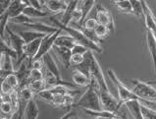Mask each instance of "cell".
<instances>
[{"label": "cell", "instance_id": "obj_1", "mask_svg": "<svg viewBox=\"0 0 156 119\" xmlns=\"http://www.w3.org/2000/svg\"><path fill=\"white\" fill-rule=\"evenodd\" d=\"M49 20L50 22H52L54 26H56L57 28H60L62 31H64L67 34H69L70 36H72L75 39L76 41L78 43H81V45L87 46L90 50H92L93 52H96V53H102V49L101 45L99 43H97L95 41H91V39L87 37V34L83 32V30L81 28H79L78 26H76V27H72L71 25H68V26H64L60 23V21L56 20L55 18H53V17H49Z\"/></svg>", "mask_w": 156, "mask_h": 119}, {"label": "cell", "instance_id": "obj_2", "mask_svg": "<svg viewBox=\"0 0 156 119\" xmlns=\"http://www.w3.org/2000/svg\"><path fill=\"white\" fill-rule=\"evenodd\" d=\"M73 106L81 109H91V110H101L102 105L100 101L99 92L92 85L87 87V91L81 96V98Z\"/></svg>", "mask_w": 156, "mask_h": 119}, {"label": "cell", "instance_id": "obj_3", "mask_svg": "<svg viewBox=\"0 0 156 119\" xmlns=\"http://www.w3.org/2000/svg\"><path fill=\"white\" fill-rule=\"evenodd\" d=\"M133 84V92L139 96L140 101H153L156 103V89L153 85L141 80H132Z\"/></svg>", "mask_w": 156, "mask_h": 119}, {"label": "cell", "instance_id": "obj_4", "mask_svg": "<svg viewBox=\"0 0 156 119\" xmlns=\"http://www.w3.org/2000/svg\"><path fill=\"white\" fill-rule=\"evenodd\" d=\"M107 73H108L109 78L111 79V81L113 82L115 88L117 89V92H118V99H119L120 103H121L122 105H124L125 103H126V101H128V100L136 99H140V98L135 94V92H133V90L129 89V88L126 85H125V84L121 80H120L119 77L117 76V74L115 73L114 70L108 69Z\"/></svg>", "mask_w": 156, "mask_h": 119}, {"label": "cell", "instance_id": "obj_5", "mask_svg": "<svg viewBox=\"0 0 156 119\" xmlns=\"http://www.w3.org/2000/svg\"><path fill=\"white\" fill-rule=\"evenodd\" d=\"M84 57L88 60L90 63V78H94L95 80L98 82L100 86V90H109L108 85H107V81L105 79V76L103 74V71L101 69V66L99 62L97 61L96 57L94 55V52L92 50H88Z\"/></svg>", "mask_w": 156, "mask_h": 119}, {"label": "cell", "instance_id": "obj_6", "mask_svg": "<svg viewBox=\"0 0 156 119\" xmlns=\"http://www.w3.org/2000/svg\"><path fill=\"white\" fill-rule=\"evenodd\" d=\"M6 34L9 38V45L14 48L18 54V60L16 63V66H18L22 61H24L26 59L24 58V52H25L24 50H25L26 42L24 41V38L21 37L20 34L14 33L9 27H7L6 29Z\"/></svg>", "mask_w": 156, "mask_h": 119}, {"label": "cell", "instance_id": "obj_7", "mask_svg": "<svg viewBox=\"0 0 156 119\" xmlns=\"http://www.w3.org/2000/svg\"><path fill=\"white\" fill-rule=\"evenodd\" d=\"M98 92H99V96H100L102 109L109 110V111L115 112L120 115L119 110L123 105L121 104V103H120L119 99H116L115 96L111 94L109 90H99ZM121 118H122V116H121Z\"/></svg>", "mask_w": 156, "mask_h": 119}, {"label": "cell", "instance_id": "obj_8", "mask_svg": "<svg viewBox=\"0 0 156 119\" xmlns=\"http://www.w3.org/2000/svg\"><path fill=\"white\" fill-rule=\"evenodd\" d=\"M61 32H62V30L59 28V30H58L57 32L49 34H46V36L42 38V41L41 43V46H39V49L37 51V55L34 56V60L42 58V57L46 53H48V52H49L51 49H53V46H54V45H55L56 38L61 34Z\"/></svg>", "mask_w": 156, "mask_h": 119}, {"label": "cell", "instance_id": "obj_9", "mask_svg": "<svg viewBox=\"0 0 156 119\" xmlns=\"http://www.w3.org/2000/svg\"><path fill=\"white\" fill-rule=\"evenodd\" d=\"M94 18L97 20L98 24L106 26L111 32H114L115 31V21H114L113 16L103 6H100V5L97 6Z\"/></svg>", "mask_w": 156, "mask_h": 119}, {"label": "cell", "instance_id": "obj_10", "mask_svg": "<svg viewBox=\"0 0 156 119\" xmlns=\"http://www.w3.org/2000/svg\"><path fill=\"white\" fill-rule=\"evenodd\" d=\"M142 4H144V19L145 28L146 30L150 31L156 38V17L145 0H142Z\"/></svg>", "mask_w": 156, "mask_h": 119}, {"label": "cell", "instance_id": "obj_11", "mask_svg": "<svg viewBox=\"0 0 156 119\" xmlns=\"http://www.w3.org/2000/svg\"><path fill=\"white\" fill-rule=\"evenodd\" d=\"M53 49H54L57 57L61 61V63L65 66V68L69 69L71 66H72V64H71L72 49H70V48H68V47L59 46V45H54V46H53Z\"/></svg>", "mask_w": 156, "mask_h": 119}, {"label": "cell", "instance_id": "obj_12", "mask_svg": "<svg viewBox=\"0 0 156 119\" xmlns=\"http://www.w3.org/2000/svg\"><path fill=\"white\" fill-rule=\"evenodd\" d=\"M43 6L50 13L59 14L66 10L68 2H66L65 0H43Z\"/></svg>", "mask_w": 156, "mask_h": 119}, {"label": "cell", "instance_id": "obj_13", "mask_svg": "<svg viewBox=\"0 0 156 119\" xmlns=\"http://www.w3.org/2000/svg\"><path fill=\"white\" fill-rule=\"evenodd\" d=\"M13 57L7 54L1 53V63H0V74H1V80L5 78L7 75L15 72V66L13 64Z\"/></svg>", "mask_w": 156, "mask_h": 119}, {"label": "cell", "instance_id": "obj_14", "mask_svg": "<svg viewBox=\"0 0 156 119\" xmlns=\"http://www.w3.org/2000/svg\"><path fill=\"white\" fill-rule=\"evenodd\" d=\"M145 41L146 46H147V50L151 57V61H152L154 72L156 74V38L148 30H146L145 32Z\"/></svg>", "mask_w": 156, "mask_h": 119}, {"label": "cell", "instance_id": "obj_15", "mask_svg": "<svg viewBox=\"0 0 156 119\" xmlns=\"http://www.w3.org/2000/svg\"><path fill=\"white\" fill-rule=\"evenodd\" d=\"M24 26L27 28H30V30L37 31V32L44 33L46 34L55 33L59 30V28H57L56 26H49V25L44 24V23H41V22H37V21H34V20L32 22H30V23L25 24Z\"/></svg>", "mask_w": 156, "mask_h": 119}, {"label": "cell", "instance_id": "obj_16", "mask_svg": "<svg viewBox=\"0 0 156 119\" xmlns=\"http://www.w3.org/2000/svg\"><path fill=\"white\" fill-rule=\"evenodd\" d=\"M84 114L92 118H103V119H117L121 118L119 114L109 111V110L101 109V110H91V109H82Z\"/></svg>", "mask_w": 156, "mask_h": 119}, {"label": "cell", "instance_id": "obj_17", "mask_svg": "<svg viewBox=\"0 0 156 119\" xmlns=\"http://www.w3.org/2000/svg\"><path fill=\"white\" fill-rule=\"evenodd\" d=\"M79 4H81L80 0H70L68 2V6H67L66 10L63 12L62 18L60 20V23L64 26H68L72 22V14L73 12L79 7Z\"/></svg>", "mask_w": 156, "mask_h": 119}, {"label": "cell", "instance_id": "obj_18", "mask_svg": "<svg viewBox=\"0 0 156 119\" xmlns=\"http://www.w3.org/2000/svg\"><path fill=\"white\" fill-rule=\"evenodd\" d=\"M125 106L129 110V112L135 119H142L141 113V101L140 99H131L125 103Z\"/></svg>", "mask_w": 156, "mask_h": 119}, {"label": "cell", "instance_id": "obj_19", "mask_svg": "<svg viewBox=\"0 0 156 119\" xmlns=\"http://www.w3.org/2000/svg\"><path fill=\"white\" fill-rule=\"evenodd\" d=\"M39 115V110L37 103V100L34 99H30L25 105L23 111V118L25 119H37Z\"/></svg>", "mask_w": 156, "mask_h": 119}, {"label": "cell", "instance_id": "obj_20", "mask_svg": "<svg viewBox=\"0 0 156 119\" xmlns=\"http://www.w3.org/2000/svg\"><path fill=\"white\" fill-rule=\"evenodd\" d=\"M42 60H43V63H44V67H45L46 70L51 72L53 75H55L58 79H62L60 69H59V67H58L56 61L53 59V56L49 53V52L42 57Z\"/></svg>", "mask_w": 156, "mask_h": 119}, {"label": "cell", "instance_id": "obj_21", "mask_svg": "<svg viewBox=\"0 0 156 119\" xmlns=\"http://www.w3.org/2000/svg\"><path fill=\"white\" fill-rule=\"evenodd\" d=\"M26 5L27 4L22 2V0H13L12 3L10 4V6L8 7V9L5 12H7L9 18L11 20L13 18H15V17L19 16L20 14H22Z\"/></svg>", "mask_w": 156, "mask_h": 119}, {"label": "cell", "instance_id": "obj_22", "mask_svg": "<svg viewBox=\"0 0 156 119\" xmlns=\"http://www.w3.org/2000/svg\"><path fill=\"white\" fill-rule=\"evenodd\" d=\"M72 81L76 86L78 87H88L90 84V78L83 73L82 71H80L78 69H75L72 74Z\"/></svg>", "mask_w": 156, "mask_h": 119}, {"label": "cell", "instance_id": "obj_23", "mask_svg": "<svg viewBox=\"0 0 156 119\" xmlns=\"http://www.w3.org/2000/svg\"><path fill=\"white\" fill-rule=\"evenodd\" d=\"M24 14H26L27 16H29L30 18L32 19H38V18H44V17H47L49 15L50 12H46L43 11L42 9H39V8H37L32 5H26L25 9L23 11Z\"/></svg>", "mask_w": 156, "mask_h": 119}, {"label": "cell", "instance_id": "obj_24", "mask_svg": "<svg viewBox=\"0 0 156 119\" xmlns=\"http://www.w3.org/2000/svg\"><path fill=\"white\" fill-rule=\"evenodd\" d=\"M76 43H77L76 39L72 36H70L69 34H60L55 41V45L68 47V48H70V49H72Z\"/></svg>", "mask_w": 156, "mask_h": 119}, {"label": "cell", "instance_id": "obj_25", "mask_svg": "<svg viewBox=\"0 0 156 119\" xmlns=\"http://www.w3.org/2000/svg\"><path fill=\"white\" fill-rule=\"evenodd\" d=\"M21 34V37L24 38V41L26 43H29L30 41H34L37 38H44L46 36V34L44 33H41L37 32V31L34 30H30V31H22V32L19 33Z\"/></svg>", "mask_w": 156, "mask_h": 119}, {"label": "cell", "instance_id": "obj_26", "mask_svg": "<svg viewBox=\"0 0 156 119\" xmlns=\"http://www.w3.org/2000/svg\"><path fill=\"white\" fill-rule=\"evenodd\" d=\"M19 95H20V101H24L27 103L30 99H34V92L32 91V89L29 86H25L23 88L19 89Z\"/></svg>", "mask_w": 156, "mask_h": 119}, {"label": "cell", "instance_id": "obj_27", "mask_svg": "<svg viewBox=\"0 0 156 119\" xmlns=\"http://www.w3.org/2000/svg\"><path fill=\"white\" fill-rule=\"evenodd\" d=\"M115 5L120 13H123V14L126 15L133 14V7L130 0H123V1L115 3Z\"/></svg>", "mask_w": 156, "mask_h": 119}, {"label": "cell", "instance_id": "obj_28", "mask_svg": "<svg viewBox=\"0 0 156 119\" xmlns=\"http://www.w3.org/2000/svg\"><path fill=\"white\" fill-rule=\"evenodd\" d=\"M0 43H1V46H0L1 47V53L10 55L15 60H18V54H17L16 50L10 45H8L7 41H5L4 38H1V42Z\"/></svg>", "mask_w": 156, "mask_h": 119}, {"label": "cell", "instance_id": "obj_29", "mask_svg": "<svg viewBox=\"0 0 156 119\" xmlns=\"http://www.w3.org/2000/svg\"><path fill=\"white\" fill-rule=\"evenodd\" d=\"M96 2V0H82L81 1V9L83 11V21L87 18L90 12L92 10L93 6Z\"/></svg>", "mask_w": 156, "mask_h": 119}, {"label": "cell", "instance_id": "obj_30", "mask_svg": "<svg viewBox=\"0 0 156 119\" xmlns=\"http://www.w3.org/2000/svg\"><path fill=\"white\" fill-rule=\"evenodd\" d=\"M0 109H1V113L9 115V118L13 117L14 114L16 113V110H15L14 106H13L11 101H1Z\"/></svg>", "mask_w": 156, "mask_h": 119}, {"label": "cell", "instance_id": "obj_31", "mask_svg": "<svg viewBox=\"0 0 156 119\" xmlns=\"http://www.w3.org/2000/svg\"><path fill=\"white\" fill-rule=\"evenodd\" d=\"M133 7V14L137 17H144V4L142 0H130Z\"/></svg>", "mask_w": 156, "mask_h": 119}, {"label": "cell", "instance_id": "obj_32", "mask_svg": "<svg viewBox=\"0 0 156 119\" xmlns=\"http://www.w3.org/2000/svg\"><path fill=\"white\" fill-rule=\"evenodd\" d=\"M142 119H156V109L141 103Z\"/></svg>", "mask_w": 156, "mask_h": 119}, {"label": "cell", "instance_id": "obj_33", "mask_svg": "<svg viewBox=\"0 0 156 119\" xmlns=\"http://www.w3.org/2000/svg\"><path fill=\"white\" fill-rule=\"evenodd\" d=\"M44 78V75L41 71V69H37V68H30V72L28 75V83H32L34 81L41 80Z\"/></svg>", "mask_w": 156, "mask_h": 119}, {"label": "cell", "instance_id": "obj_34", "mask_svg": "<svg viewBox=\"0 0 156 119\" xmlns=\"http://www.w3.org/2000/svg\"><path fill=\"white\" fill-rule=\"evenodd\" d=\"M29 87L32 89V91L34 92V94H38L39 92L47 89V85H46L45 81H44V79L37 80V81H34L32 83H30Z\"/></svg>", "mask_w": 156, "mask_h": 119}, {"label": "cell", "instance_id": "obj_35", "mask_svg": "<svg viewBox=\"0 0 156 119\" xmlns=\"http://www.w3.org/2000/svg\"><path fill=\"white\" fill-rule=\"evenodd\" d=\"M111 31L106 27L104 25H101V24H98L96 26V28L94 29V33L96 34V37L98 38L100 41H102L103 38H107L109 36Z\"/></svg>", "mask_w": 156, "mask_h": 119}, {"label": "cell", "instance_id": "obj_36", "mask_svg": "<svg viewBox=\"0 0 156 119\" xmlns=\"http://www.w3.org/2000/svg\"><path fill=\"white\" fill-rule=\"evenodd\" d=\"M37 96H39L42 100L46 101L47 103L49 104H52V100H53V98H54V95H53V92L49 90V89H45L41 92H39L38 94H37Z\"/></svg>", "mask_w": 156, "mask_h": 119}, {"label": "cell", "instance_id": "obj_37", "mask_svg": "<svg viewBox=\"0 0 156 119\" xmlns=\"http://www.w3.org/2000/svg\"><path fill=\"white\" fill-rule=\"evenodd\" d=\"M10 21V18L7 14V12H4L0 14V24H1V38H4L6 33V29L8 27V22Z\"/></svg>", "mask_w": 156, "mask_h": 119}, {"label": "cell", "instance_id": "obj_38", "mask_svg": "<svg viewBox=\"0 0 156 119\" xmlns=\"http://www.w3.org/2000/svg\"><path fill=\"white\" fill-rule=\"evenodd\" d=\"M97 25H98V22H97V20L95 18H87L83 21V25H81V26H83V27L87 30L94 31Z\"/></svg>", "mask_w": 156, "mask_h": 119}, {"label": "cell", "instance_id": "obj_39", "mask_svg": "<svg viewBox=\"0 0 156 119\" xmlns=\"http://www.w3.org/2000/svg\"><path fill=\"white\" fill-rule=\"evenodd\" d=\"M88 50H90V49H88L87 46H84V45H81V43H78L77 42L74 45V47L72 48V53H79V54L84 55Z\"/></svg>", "mask_w": 156, "mask_h": 119}, {"label": "cell", "instance_id": "obj_40", "mask_svg": "<svg viewBox=\"0 0 156 119\" xmlns=\"http://www.w3.org/2000/svg\"><path fill=\"white\" fill-rule=\"evenodd\" d=\"M84 60V55L79 54V53H72V57H71V64L77 66L79 64H81L83 61Z\"/></svg>", "mask_w": 156, "mask_h": 119}, {"label": "cell", "instance_id": "obj_41", "mask_svg": "<svg viewBox=\"0 0 156 119\" xmlns=\"http://www.w3.org/2000/svg\"><path fill=\"white\" fill-rule=\"evenodd\" d=\"M32 68H37V69H42V67H44V63H43V60L42 58L41 59H37V60H34L32 62Z\"/></svg>", "mask_w": 156, "mask_h": 119}, {"label": "cell", "instance_id": "obj_42", "mask_svg": "<svg viewBox=\"0 0 156 119\" xmlns=\"http://www.w3.org/2000/svg\"><path fill=\"white\" fill-rule=\"evenodd\" d=\"M29 3H30V5L34 6L37 8H39V9H42L43 2H41V0H29Z\"/></svg>", "mask_w": 156, "mask_h": 119}, {"label": "cell", "instance_id": "obj_43", "mask_svg": "<svg viewBox=\"0 0 156 119\" xmlns=\"http://www.w3.org/2000/svg\"><path fill=\"white\" fill-rule=\"evenodd\" d=\"M146 82L151 84V85H156V80H150V81H146Z\"/></svg>", "mask_w": 156, "mask_h": 119}, {"label": "cell", "instance_id": "obj_44", "mask_svg": "<svg viewBox=\"0 0 156 119\" xmlns=\"http://www.w3.org/2000/svg\"><path fill=\"white\" fill-rule=\"evenodd\" d=\"M22 2H24L25 4H27V5H29V0H22Z\"/></svg>", "mask_w": 156, "mask_h": 119}, {"label": "cell", "instance_id": "obj_45", "mask_svg": "<svg viewBox=\"0 0 156 119\" xmlns=\"http://www.w3.org/2000/svg\"><path fill=\"white\" fill-rule=\"evenodd\" d=\"M120 1H123V0H113L114 3H117V2H120Z\"/></svg>", "mask_w": 156, "mask_h": 119}, {"label": "cell", "instance_id": "obj_46", "mask_svg": "<svg viewBox=\"0 0 156 119\" xmlns=\"http://www.w3.org/2000/svg\"><path fill=\"white\" fill-rule=\"evenodd\" d=\"M80 1H82V0H80Z\"/></svg>", "mask_w": 156, "mask_h": 119}]
</instances>
